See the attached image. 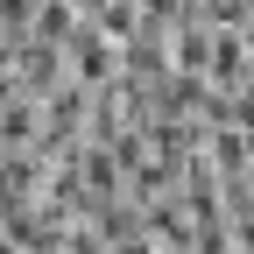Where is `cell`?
<instances>
[{
	"mask_svg": "<svg viewBox=\"0 0 254 254\" xmlns=\"http://www.w3.org/2000/svg\"><path fill=\"white\" fill-rule=\"evenodd\" d=\"M64 71H71L85 92H99V85H113V78H120V43H113V36H99L92 21H78V28H71V43H64Z\"/></svg>",
	"mask_w": 254,
	"mask_h": 254,
	"instance_id": "6da1fadb",
	"label": "cell"
},
{
	"mask_svg": "<svg viewBox=\"0 0 254 254\" xmlns=\"http://www.w3.org/2000/svg\"><path fill=\"white\" fill-rule=\"evenodd\" d=\"M71 28H78V0H36L28 36H43V43H71Z\"/></svg>",
	"mask_w": 254,
	"mask_h": 254,
	"instance_id": "7a4b0ae2",
	"label": "cell"
}]
</instances>
